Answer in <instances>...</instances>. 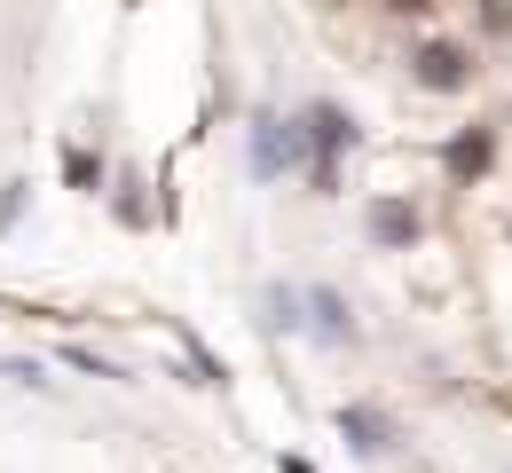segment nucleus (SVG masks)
I'll list each match as a JSON object with an SVG mask.
<instances>
[{
    "label": "nucleus",
    "instance_id": "4468645a",
    "mask_svg": "<svg viewBox=\"0 0 512 473\" xmlns=\"http://www.w3.org/2000/svg\"><path fill=\"white\" fill-rule=\"evenodd\" d=\"M276 473H316V466L308 458H276Z\"/></svg>",
    "mask_w": 512,
    "mask_h": 473
},
{
    "label": "nucleus",
    "instance_id": "f03ea898",
    "mask_svg": "<svg viewBox=\"0 0 512 473\" xmlns=\"http://www.w3.org/2000/svg\"><path fill=\"white\" fill-rule=\"evenodd\" d=\"M245 158H253V182H284V174L300 166V127H292L284 111H253V142H245Z\"/></svg>",
    "mask_w": 512,
    "mask_h": 473
},
{
    "label": "nucleus",
    "instance_id": "423d86ee",
    "mask_svg": "<svg viewBox=\"0 0 512 473\" xmlns=\"http://www.w3.org/2000/svg\"><path fill=\"white\" fill-rule=\"evenodd\" d=\"M308 332L331 339V347H355V308L339 284H308Z\"/></svg>",
    "mask_w": 512,
    "mask_h": 473
},
{
    "label": "nucleus",
    "instance_id": "6e6552de",
    "mask_svg": "<svg viewBox=\"0 0 512 473\" xmlns=\"http://www.w3.org/2000/svg\"><path fill=\"white\" fill-rule=\"evenodd\" d=\"M300 324H308V284H268V292H260V332H300Z\"/></svg>",
    "mask_w": 512,
    "mask_h": 473
},
{
    "label": "nucleus",
    "instance_id": "f257e3e1",
    "mask_svg": "<svg viewBox=\"0 0 512 473\" xmlns=\"http://www.w3.org/2000/svg\"><path fill=\"white\" fill-rule=\"evenodd\" d=\"M292 127H300V166H316V158H347L355 142H363V127H355V111L347 103H331V95H316L308 111H292Z\"/></svg>",
    "mask_w": 512,
    "mask_h": 473
},
{
    "label": "nucleus",
    "instance_id": "1a4fd4ad",
    "mask_svg": "<svg viewBox=\"0 0 512 473\" xmlns=\"http://www.w3.org/2000/svg\"><path fill=\"white\" fill-rule=\"evenodd\" d=\"M56 166H64L71 190H95V182H103V158H95V150H79V142H71V150H56Z\"/></svg>",
    "mask_w": 512,
    "mask_h": 473
},
{
    "label": "nucleus",
    "instance_id": "ddd939ff",
    "mask_svg": "<svg viewBox=\"0 0 512 473\" xmlns=\"http://www.w3.org/2000/svg\"><path fill=\"white\" fill-rule=\"evenodd\" d=\"M386 16H426V8H434V0H379Z\"/></svg>",
    "mask_w": 512,
    "mask_h": 473
},
{
    "label": "nucleus",
    "instance_id": "2eb2a0df",
    "mask_svg": "<svg viewBox=\"0 0 512 473\" xmlns=\"http://www.w3.org/2000/svg\"><path fill=\"white\" fill-rule=\"evenodd\" d=\"M505 237H512V221H505Z\"/></svg>",
    "mask_w": 512,
    "mask_h": 473
},
{
    "label": "nucleus",
    "instance_id": "9d476101",
    "mask_svg": "<svg viewBox=\"0 0 512 473\" xmlns=\"http://www.w3.org/2000/svg\"><path fill=\"white\" fill-rule=\"evenodd\" d=\"M64 363H71V371H87V379H127V371H119L111 355H95V347H64Z\"/></svg>",
    "mask_w": 512,
    "mask_h": 473
},
{
    "label": "nucleus",
    "instance_id": "20e7f679",
    "mask_svg": "<svg viewBox=\"0 0 512 473\" xmlns=\"http://www.w3.org/2000/svg\"><path fill=\"white\" fill-rule=\"evenodd\" d=\"M410 79L434 87V95H457V87H473V56L457 40H418L410 48Z\"/></svg>",
    "mask_w": 512,
    "mask_h": 473
},
{
    "label": "nucleus",
    "instance_id": "0eeeda50",
    "mask_svg": "<svg viewBox=\"0 0 512 473\" xmlns=\"http://www.w3.org/2000/svg\"><path fill=\"white\" fill-rule=\"evenodd\" d=\"M339 434H347L355 458H386V450H394V418L371 410V403H347V410H339Z\"/></svg>",
    "mask_w": 512,
    "mask_h": 473
},
{
    "label": "nucleus",
    "instance_id": "f8f14e48",
    "mask_svg": "<svg viewBox=\"0 0 512 473\" xmlns=\"http://www.w3.org/2000/svg\"><path fill=\"white\" fill-rule=\"evenodd\" d=\"M481 32H489V40H505V32H512V8H505V0H481Z\"/></svg>",
    "mask_w": 512,
    "mask_h": 473
},
{
    "label": "nucleus",
    "instance_id": "9b49d317",
    "mask_svg": "<svg viewBox=\"0 0 512 473\" xmlns=\"http://www.w3.org/2000/svg\"><path fill=\"white\" fill-rule=\"evenodd\" d=\"M111 213H119L127 229H142V221H150V205H142V190H134V174L119 182V190H111Z\"/></svg>",
    "mask_w": 512,
    "mask_h": 473
},
{
    "label": "nucleus",
    "instance_id": "7ed1b4c3",
    "mask_svg": "<svg viewBox=\"0 0 512 473\" xmlns=\"http://www.w3.org/2000/svg\"><path fill=\"white\" fill-rule=\"evenodd\" d=\"M489 166H497V127H489V119H473V127H457V135L442 142V174L457 190L489 182Z\"/></svg>",
    "mask_w": 512,
    "mask_h": 473
},
{
    "label": "nucleus",
    "instance_id": "39448f33",
    "mask_svg": "<svg viewBox=\"0 0 512 473\" xmlns=\"http://www.w3.org/2000/svg\"><path fill=\"white\" fill-rule=\"evenodd\" d=\"M363 229H371V245H379V253H410V245L426 237V213H418L410 198H371Z\"/></svg>",
    "mask_w": 512,
    "mask_h": 473
}]
</instances>
